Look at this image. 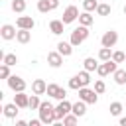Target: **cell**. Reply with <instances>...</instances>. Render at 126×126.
<instances>
[{
  "label": "cell",
  "instance_id": "6da1fadb",
  "mask_svg": "<svg viewBox=\"0 0 126 126\" xmlns=\"http://www.w3.org/2000/svg\"><path fill=\"white\" fill-rule=\"evenodd\" d=\"M37 110H39V118H41V124H51V122H55V120H57V118H55V106H53L49 100L41 102Z\"/></svg>",
  "mask_w": 126,
  "mask_h": 126
},
{
  "label": "cell",
  "instance_id": "7a4b0ae2",
  "mask_svg": "<svg viewBox=\"0 0 126 126\" xmlns=\"http://www.w3.org/2000/svg\"><path fill=\"white\" fill-rule=\"evenodd\" d=\"M89 33H91V32H89V26H79V28H75V30L71 32V39H69V41L77 47V45H81V43L89 37Z\"/></svg>",
  "mask_w": 126,
  "mask_h": 126
},
{
  "label": "cell",
  "instance_id": "3957f363",
  "mask_svg": "<svg viewBox=\"0 0 126 126\" xmlns=\"http://www.w3.org/2000/svg\"><path fill=\"white\" fill-rule=\"evenodd\" d=\"M79 98L85 100L87 104H96V100H98V93H96L94 89L81 87V89H79Z\"/></svg>",
  "mask_w": 126,
  "mask_h": 126
},
{
  "label": "cell",
  "instance_id": "277c9868",
  "mask_svg": "<svg viewBox=\"0 0 126 126\" xmlns=\"http://www.w3.org/2000/svg\"><path fill=\"white\" fill-rule=\"evenodd\" d=\"M118 63L114 61V59H108V61H102L100 65H98V69H96V73L100 75V77H106V75H112L118 67H116Z\"/></svg>",
  "mask_w": 126,
  "mask_h": 126
},
{
  "label": "cell",
  "instance_id": "5b68a950",
  "mask_svg": "<svg viewBox=\"0 0 126 126\" xmlns=\"http://www.w3.org/2000/svg\"><path fill=\"white\" fill-rule=\"evenodd\" d=\"M8 87L14 91V93H20V91H26V81L22 79V77H18V75H10L8 79Z\"/></svg>",
  "mask_w": 126,
  "mask_h": 126
},
{
  "label": "cell",
  "instance_id": "8992f818",
  "mask_svg": "<svg viewBox=\"0 0 126 126\" xmlns=\"http://www.w3.org/2000/svg\"><path fill=\"white\" fill-rule=\"evenodd\" d=\"M71 108H73V104H71L69 100H65V98H63V100H59V104L55 106V118H57V120H63V118H65V114H69V112H71Z\"/></svg>",
  "mask_w": 126,
  "mask_h": 126
},
{
  "label": "cell",
  "instance_id": "52a82bcc",
  "mask_svg": "<svg viewBox=\"0 0 126 126\" xmlns=\"http://www.w3.org/2000/svg\"><path fill=\"white\" fill-rule=\"evenodd\" d=\"M116 41H118V33H116L114 30H108V32H104V35L100 37V43H102V47H114V45H116Z\"/></svg>",
  "mask_w": 126,
  "mask_h": 126
},
{
  "label": "cell",
  "instance_id": "ba28073f",
  "mask_svg": "<svg viewBox=\"0 0 126 126\" xmlns=\"http://www.w3.org/2000/svg\"><path fill=\"white\" fill-rule=\"evenodd\" d=\"M47 94H49L51 98H57V100H63V98L67 96V91H65V89H61L59 85H55V83H51V85H47Z\"/></svg>",
  "mask_w": 126,
  "mask_h": 126
},
{
  "label": "cell",
  "instance_id": "9c48e42d",
  "mask_svg": "<svg viewBox=\"0 0 126 126\" xmlns=\"http://www.w3.org/2000/svg\"><path fill=\"white\" fill-rule=\"evenodd\" d=\"M77 18H79V8L71 4V6H67V8H65V12H63V18H61V20H63L65 24H71V22H75Z\"/></svg>",
  "mask_w": 126,
  "mask_h": 126
},
{
  "label": "cell",
  "instance_id": "30bf717a",
  "mask_svg": "<svg viewBox=\"0 0 126 126\" xmlns=\"http://www.w3.org/2000/svg\"><path fill=\"white\" fill-rule=\"evenodd\" d=\"M57 6H59V0H39V2H37V10H39L41 14H47V12L55 10Z\"/></svg>",
  "mask_w": 126,
  "mask_h": 126
},
{
  "label": "cell",
  "instance_id": "8fae6325",
  "mask_svg": "<svg viewBox=\"0 0 126 126\" xmlns=\"http://www.w3.org/2000/svg\"><path fill=\"white\" fill-rule=\"evenodd\" d=\"M16 28L12 26V24H4L2 28H0V35H2V39H6V41H10V39H16Z\"/></svg>",
  "mask_w": 126,
  "mask_h": 126
},
{
  "label": "cell",
  "instance_id": "7c38bea8",
  "mask_svg": "<svg viewBox=\"0 0 126 126\" xmlns=\"http://www.w3.org/2000/svg\"><path fill=\"white\" fill-rule=\"evenodd\" d=\"M47 63H49V67L57 69V67L63 65V55H61L59 51H49V53H47Z\"/></svg>",
  "mask_w": 126,
  "mask_h": 126
},
{
  "label": "cell",
  "instance_id": "4fadbf2b",
  "mask_svg": "<svg viewBox=\"0 0 126 126\" xmlns=\"http://www.w3.org/2000/svg\"><path fill=\"white\" fill-rule=\"evenodd\" d=\"M16 26H18V28H22V30H33L35 22H33V18H32V16H20V18L16 20Z\"/></svg>",
  "mask_w": 126,
  "mask_h": 126
},
{
  "label": "cell",
  "instance_id": "5bb4252c",
  "mask_svg": "<svg viewBox=\"0 0 126 126\" xmlns=\"http://www.w3.org/2000/svg\"><path fill=\"white\" fill-rule=\"evenodd\" d=\"M14 102H16L20 108H28V106H30V96H28L24 91H20V93L14 94Z\"/></svg>",
  "mask_w": 126,
  "mask_h": 126
},
{
  "label": "cell",
  "instance_id": "9a60e30c",
  "mask_svg": "<svg viewBox=\"0 0 126 126\" xmlns=\"http://www.w3.org/2000/svg\"><path fill=\"white\" fill-rule=\"evenodd\" d=\"M73 47H75V45H73L71 41H59V43H57V51H59L63 57H69V55L73 53Z\"/></svg>",
  "mask_w": 126,
  "mask_h": 126
},
{
  "label": "cell",
  "instance_id": "2e32d148",
  "mask_svg": "<svg viewBox=\"0 0 126 126\" xmlns=\"http://www.w3.org/2000/svg\"><path fill=\"white\" fill-rule=\"evenodd\" d=\"M32 93H35V94L47 93V83H45L43 79H35V81L32 83Z\"/></svg>",
  "mask_w": 126,
  "mask_h": 126
},
{
  "label": "cell",
  "instance_id": "e0dca14e",
  "mask_svg": "<svg viewBox=\"0 0 126 126\" xmlns=\"http://www.w3.org/2000/svg\"><path fill=\"white\" fill-rule=\"evenodd\" d=\"M4 116L6 118H16V114L20 112V106L16 104V102H8V104H4Z\"/></svg>",
  "mask_w": 126,
  "mask_h": 126
},
{
  "label": "cell",
  "instance_id": "ac0fdd59",
  "mask_svg": "<svg viewBox=\"0 0 126 126\" xmlns=\"http://www.w3.org/2000/svg\"><path fill=\"white\" fill-rule=\"evenodd\" d=\"M63 26H65L63 20H51V22H49V30H51V33H55V35H61V33H63Z\"/></svg>",
  "mask_w": 126,
  "mask_h": 126
},
{
  "label": "cell",
  "instance_id": "d6986e66",
  "mask_svg": "<svg viewBox=\"0 0 126 126\" xmlns=\"http://www.w3.org/2000/svg\"><path fill=\"white\" fill-rule=\"evenodd\" d=\"M71 112H75V114H77L79 118H81V116H85V112H87V102L79 98V100H77V102L73 104V108H71Z\"/></svg>",
  "mask_w": 126,
  "mask_h": 126
},
{
  "label": "cell",
  "instance_id": "ffe728a7",
  "mask_svg": "<svg viewBox=\"0 0 126 126\" xmlns=\"http://www.w3.org/2000/svg\"><path fill=\"white\" fill-rule=\"evenodd\" d=\"M16 39H18L20 43H28V41L32 39V30H22V28H18Z\"/></svg>",
  "mask_w": 126,
  "mask_h": 126
},
{
  "label": "cell",
  "instance_id": "44dd1931",
  "mask_svg": "<svg viewBox=\"0 0 126 126\" xmlns=\"http://www.w3.org/2000/svg\"><path fill=\"white\" fill-rule=\"evenodd\" d=\"M112 77H114L116 85H126V69H116L112 73Z\"/></svg>",
  "mask_w": 126,
  "mask_h": 126
},
{
  "label": "cell",
  "instance_id": "7402d4cb",
  "mask_svg": "<svg viewBox=\"0 0 126 126\" xmlns=\"http://www.w3.org/2000/svg\"><path fill=\"white\" fill-rule=\"evenodd\" d=\"M83 67H85L89 73H93V71H96V69H98V63H96V59H94V57H87V59L83 61Z\"/></svg>",
  "mask_w": 126,
  "mask_h": 126
},
{
  "label": "cell",
  "instance_id": "603a6c76",
  "mask_svg": "<svg viewBox=\"0 0 126 126\" xmlns=\"http://www.w3.org/2000/svg\"><path fill=\"white\" fill-rule=\"evenodd\" d=\"M93 22H94V18L91 16V12L85 10L83 14H79V24H81V26H91Z\"/></svg>",
  "mask_w": 126,
  "mask_h": 126
},
{
  "label": "cell",
  "instance_id": "cb8c5ba5",
  "mask_svg": "<svg viewBox=\"0 0 126 126\" xmlns=\"http://www.w3.org/2000/svg\"><path fill=\"white\" fill-rule=\"evenodd\" d=\"M26 10V0H12V12L22 14Z\"/></svg>",
  "mask_w": 126,
  "mask_h": 126
},
{
  "label": "cell",
  "instance_id": "d4e9b609",
  "mask_svg": "<svg viewBox=\"0 0 126 126\" xmlns=\"http://www.w3.org/2000/svg\"><path fill=\"white\" fill-rule=\"evenodd\" d=\"M96 14H98V16H108V14H110V4H106V2H98V6H96Z\"/></svg>",
  "mask_w": 126,
  "mask_h": 126
},
{
  "label": "cell",
  "instance_id": "484cf974",
  "mask_svg": "<svg viewBox=\"0 0 126 126\" xmlns=\"http://www.w3.org/2000/svg\"><path fill=\"white\" fill-rule=\"evenodd\" d=\"M98 59H100V61H108V59H112V49H110V47H100V51H98Z\"/></svg>",
  "mask_w": 126,
  "mask_h": 126
},
{
  "label": "cell",
  "instance_id": "4316f807",
  "mask_svg": "<svg viewBox=\"0 0 126 126\" xmlns=\"http://www.w3.org/2000/svg\"><path fill=\"white\" fill-rule=\"evenodd\" d=\"M96 6H98V0H83V10L87 12H96Z\"/></svg>",
  "mask_w": 126,
  "mask_h": 126
},
{
  "label": "cell",
  "instance_id": "83f0119b",
  "mask_svg": "<svg viewBox=\"0 0 126 126\" xmlns=\"http://www.w3.org/2000/svg\"><path fill=\"white\" fill-rule=\"evenodd\" d=\"M77 120H79V116H77L75 112H69V114H65L63 124H65V126H73V124H77Z\"/></svg>",
  "mask_w": 126,
  "mask_h": 126
},
{
  "label": "cell",
  "instance_id": "f1b7e54d",
  "mask_svg": "<svg viewBox=\"0 0 126 126\" xmlns=\"http://www.w3.org/2000/svg\"><path fill=\"white\" fill-rule=\"evenodd\" d=\"M2 63H6V65H16L18 63V57H16V53H6L4 57H2Z\"/></svg>",
  "mask_w": 126,
  "mask_h": 126
},
{
  "label": "cell",
  "instance_id": "f546056e",
  "mask_svg": "<svg viewBox=\"0 0 126 126\" xmlns=\"http://www.w3.org/2000/svg\"><path fill=\"white\" fill-rule=\"evenodd\" d=\"M81 87H83V83H81L79 75H75V77H71V79H69V89H73V91H79Z\"/></svg>",
  "mask_w": 126,
  "mask_h": 126
},
{
  "label": "cell",
  "instance_id": "4dcf8cb0",
  "mask_svg": "<svg viewBox=\"0 0 126 126\" xmlns=\"http://www.w3.org/2000/svg\"><path fill=\"white\" fill-rule=\"evenodd\" d=\"M39 104H41V100H39V94H35V93H33V94L30 96V106H28V108H32V110H37V108H39Z\"/></svg>",
  "mask_w": 126,
  "mask_h": 126
},
{
  "label": "cell",
  "instance_id": "1f68e13d",
  "mask_svg": "<svg viewBox=\"0 0 126 126\" xmlns=\"http://www.w3.org/2000/svg\"><path fill=\"white\" fill-rule=\"evenodd\" d=\"M77 75H79V79H81L83 87H89V83H91V75H89V71L85 69V71H81V73H77Z\"/></svg>",
  "mask_w": 126,
  "mask_h": 126
},
{
  "label": "cell",
  "instance_id": "d6a6232c",
  "mask_svg": "<svg viewBox=\"0 0 126 126\" xmlns=\"http://www.w3.org/2000/svg\"><path fill=\"white\" fill-rule=\"evenodd\" d=\"M120 112H122V102H118V100L112 102L110 104V114L112 116H120Z\"/></svg>",
  "mask_w": 126,
  "mask_h": 126
},
{
  "label": "cell",
  "instance_id": "836d02e7",
  "mask_svg": "<svg viewBox=\"0 0 126 126\" xmlns=\"http://www.w3.org/2000/svg\"><path fill=\"white\" fill-rule=\"evenodd\" d=\"M112 59L116 63H126V53L124 51H112Z\"/></svg>",
  "mask_w": 126,
  "mask_h": 126
},
{
  "label": "cell",
  "instance_id": "e575fe53",
  "mask_svg": "<svg viewBox=\"0 0 126 126\" xmlns=\"http://www.w3.org/2000/svg\"><path fill=\"white\" fill-rule=\"evenodd\" d=\"M0 77H2V79H8V77H10V65L2 63V67H0Z\"/></svg>",
  "mask_w": 126,
  "mask_h": 126
},
{
  "label": "cell",
  "instance_id": "d590c367",
  "mask_svg": "<svg viewBox=\"0 0 126 126\" xmlns=\"http://www.w3.org/2000/svg\"><path fill=\"white\" fill-rule=\"evenodd\" d=\"M94 91H96L98 94H100V93H104V91H106V85H104V81H100V79H98V81H94Z\"/></svg>",
  "mask_w": 126,
  "mask_h": 126
},
{
  "label": "cell",
  "instance_id": "8d00e7d4",
  "mask_svg": "<svg viewBox=\"0 0 126 126\" xmlns=\"http://www.w3.org/2000/svg\"><path fill=\"white\" fill-rule=\"evenodd\" d=\"M120 126H126V118H120Z\"/></svg>",
  "mask_w": 126,
  "mask_h": 126
},
{
  "label": "cell",
  "instance_id": "74e56055",
  "mask_svg": "<svg viewBox=\"0 0 126 126\" xmlns=\"http://www.w3.org/2000/svg\"><path fill=\"white\" fill-rule=\"evenodd\" d=\"M124 16H126V4H124Z\"/></svg>",
  "mask_w": 126,
  "mask_h": 126
}]
</instances>
